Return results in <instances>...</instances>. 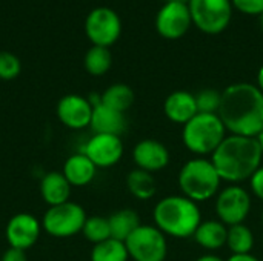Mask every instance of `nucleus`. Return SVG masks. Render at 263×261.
<instances>
[{
	"instance_id": "nucleus-5",
	"label": "nucleus",
	"mask_w": 263,
	"mask_h": 261,
	"mask_svg": "<svg viewBox=\"0 0 263 261\" xmlns=\"http://www.w3.org/2000/svg\"><path fill=\"white\" fill-rule=\"evenodd\" d=\"M222 178L211 160L203 157L188 160L179 172V186L183 195L196 203L213 198L220 188Z\"/></svg>"
},
{
	"instance_id": "nucleus-21",
	"label": "nucleus",
	"mask_w": 263,
	"mask_h": 261,
	"mask_svg": "<svg viewBox=\"0 0 263 261\" xmlns=\"http://www.w3.org/2000/svg\"><path fill=\"white\" fill-rule=\"evenodd\" d=\"M108 222H109V229H111V238H116L123 243L142 225L139 214L133 209L116 211L114 214L108 217Z\"/></svg>"
},
{
	"instance_id": "nucleus-16",
	"label": "nucleus",
	"mask_w": 263,
	"mask_h": 261,
	"mask_svg": "<svg viewBox=\"0 0 263 261\" xmlns=\"http://www.w3.org/2000/svg\"><path fill=\"white\" fill-rule=\"evenodd\" d=\"M89 128L94 134H108L120 137L128 128V120L125 117V112H119L100 103L92 108Z\"/></svg>"
},
{
	"instance_id": "nucleus-10",
	"label": "nucleus",
	"mask_w": 263,
	"mask_h": 261,
	"mask_svg": "<svg viewBox=\"0 0 263 261\" xmlns=\"http://www.w3.org/2000/svg\"><path fill=\"white\" fill-rule=\"evenodd\" d=\"M216 212L223 225H240L247 220V217L251 212V195L242 186H227L217 195Z\"/></svg>"
},
{
	"instance_id": "nucleus-24",
	"label": "nucleus",
	"mask_w": 263,
	"mask_h": 261,
	"mask_svg": "<svg viewBox=\"0 0 263 261\" xmlns=\"http://www.w3.org/2000/svg\"><path fill=\"white\" fill-rule=\"evenodd\" d=\"M83 65H85V69L91 75L99 77V75L106 74L112 65V55H111L109 48L92 45L85 54Z\"/></svg>"
},
{
	"instance_id": "nucleus-27",
	"label": "nucleus",
	"mask_w": 263,
	"mask_h": 261,
	"mask_svg": "<svg viewBox=\"0 0 263 261\" xmlns=\"http://www.w3.org/2000/svg\"><path fill=\"white\" fill-rule=\"evenodd\" d=\"M82 234L92 245H99V243L111 238V229H109L108 218L106 217H100V215L88 217L85 225H83Z\"/></svg>"
},
{
	"instance_id": "nucleus-30",
	"label": "nucleus",
	"mask_w": 263,
	"mask_h": 261,
	"mask_svg": "<svg viewBox=\"0 0 263 261\" xmlns=\"http://www.w3.org/2000/svg\"><path fill=\"white\" fill-rule=\"evenodd\" d=\"M233 5L247 14H262L263 0H231Z\"/></svg>"
},
{
	"instance_id": "nucleus-23",
	"label": "nucleus",
	"mask_w": 263,
	"mask_h": 261,
	"mask_svg": "<svg viewBox=\"0 0 263 261\" xmlns=\"http://www.w3.org/2000/svg\"><path fill=\"white\" fill-rule=\"evenodd\" d=\"M102 103L119 112H125L134 103V91L125 83H114L103 91Z\"/></svg>"
},
{
	"instance_id": "nucleus-19",
	"label": "nucleus",
	"mask_w": 263,
	"mask_h": 261,
	"mask_svg": "<svg viewBox=\"0 0 263 261\" xmlns=\"http://www.w3.org/2000/svg\"><path fill=\"white\" fill-rule=\"evenodd\" d=\"M62 172L71 186L80 188L89 185L94 180L97 174V166L83 152H79L66 158Z\"/></svg>"
},
{
	"instance_id": "nucleus-12",
	"label": "nucleus",
	"mask_w": 263,
	"mask_h": 261,
	"mask_svg": "<svg viewBox=\"0 0 263 261\" xmlns=\"http://www.w3.org/2000/svg\"><path fill=\"white\" fill-rule=\"evenodd\" d=\"M42 229V222H39L32 214L20 212L8 222L5 237L11 248L26 251L39 242Z\"/></svg>"
},
{
	"instance_id": "nucleus-1",
	"label": "nucleus",
	"mask_w": 263,
	"mask_h": 261,
	"mask_svg": "<svg viewBox=\"0 0 263 261\" xmlns=\"http://www.w3.org/2000/svg\"><path fill=\"white\" fill-rule=\"evenodd\" d=\"M217 114L231 134L257 137L263 129V92L245 82L230 85L222 92Z\"/></svg>"
},
{
	"instance_id": "nucleus-31",
	"label": "nucleus",
	"mask_w": 263,
	"mask_h": 261,
	"mask_svg": "<svg viewBox=\"0 0 263 261\" xmlns=\"http://www.w3.org/2000/svg\"><path fill=\"white\" fill-rule=\"evenodd\" d=\"M250 183H251V191L253 194L263 202V166H260L254 174L253 177L250 178Z\"/></svg>"
},
{
	"instance_id": "nucleus-34",
	"label": "nucleus",
	"mask_w": 263,
	"mask_h": 261,
	"mask_svg": "<svg viewBox=\"0 0 263 261\" xmlns=\"http://www.w3.org/2000/svg\"><path fill=\"white\" fill-rule=\"evenodd\" d=\"M196 261H225L222 260L219 255H214V254H205V255H200Z\"/></svg>"
},
{
	"instance_id": "nucleus-22",
	"label": "nucleus",
	"mask_w": 263,
	"mask_h": 261,
	"mask_svg": "<svg viewBox=\"0 0 263 261\" xmlns=\"http://www.w3.org/2000/svg\"><path fill=\"white\" fill-rule=\"evenodd\" d=\"M126 188L139 200H149L157 192V183L151 172L136 168L126 177Z\"/></svg>"
},
{
	"instance_id": "nucleus-13",
	"label": "nucleus",
	"mask_w": 263,
	"mask_h": 261,
	"mask_svg": "<svg viewBox=\"0 0 263 261\" xmlns=\"http://www.w3.org/2000/svg\"><path fill=\"white\" fill-rule=\"evenodd\" d=\"M83 154L97 168L116 166L123 155V143L117 135L94 134L85 145Z\"/></svg>"
},
{
	"instance_id": "nucleus-35",
	"label": "nucleus",
	"mask_w": 263,
	"mask_h": 261,
	"mask_svg": "<svg viewBox=\"0 0 263 261\" xmlns=\"http://www.w3.org/2000/svg\"><path fill=\"white\" fill-rule=\"evenodd\" d=\"M257 88L263 92V66L259 69V72H257Z\"/></svg>"
},
{
	"instance_id": "nucleus-33",
	"label": "nucleus",
	"mask_w": 263,
	"mask_h": 261,
	"mask_svg": "<svg viewBox=\"0 0 263 261\" xmlns=\"http://www.w3.org/2000/svg\"><path fill=\"white\" fill-rule=\"evenodd\" d=\"M227 261H260L253 254H233Z\"/></svg>"
},
{
	"instance_id": "nucleus-2",
	"label": "nucleus",
	"mask_w": 263,
	"mask_h": 261,
	"mask_svg": "<svg viewBox=\"0 0 263 261\" xmlns=\"http://www.w3.org/2000/svg\"><path fill=\"white\" fill-rule=\"evenodd\" d=\"M263 152L256 137L227 135L220 146L213 152L211 162L222 182L240 183L250 180L262 166Z\"/></svg>"
},
{
	"instance_id": "nucleus-11",
	"label": "nucleus",
	"mask_w": 263,
	"mask_h": 261,
	"mask_svg": "<svg viewBox=\"0 0 263 261\" xmlns=\"http://www.w3.org/2000/svg\"><path fill=\"white\" fill-rule=\"evenodd\" d=\"M193 23L188 3L168 2L156 15L157 32L165 38H180L186 34Z\"/></svg>"
},
{
	"instance_id": "nucleus-14",
	"label": "nucleus",
	"mask_w": 263,
	"mask_h": 261,
	"mask_svg": "<svg viewBox=\"0 0 263 261\" xmlns=\"http://www.w3.org/2000/svg\"><path fill=\"white\" fill-rule=\"evenodd\" d=\"M57 117L69 129H83L91 123L92 106L86 97L68 94L57 103Z\"/></svg>"
},
{
	"instance_id": "nucleus-15",
	"label": "nucleus",
	"mask_w": 263,
	"mask_h": 261,
	"mask_svg": "<svg viewBox=\"0 0 263 261\" xmlns=\"http://www.w3.org/2000/svg\"><path fill=\"white\" fill-rule=\"evenodd\" d=\"M133 160L139 169L153 174L170 165V151L163 143L153 138H145L134 146Z\"/></svg>"
},
{
	"instance_id": "nucleus-36",
	"label": "nucleus",
	"mask_w": 263,
	"mask_h": 261,
	"mask_svg": "<svg viewBox=\"0 0 263 261\" xmlns=\"http://www.w3.org/2000/svg\"><path fill=\"white\" fill-rule=\"evenodd\" d=\"M256 138H257V142H259V145H260V149H262V152H263V129L259 132V134H257V137H256Z\"/></svg>"
},
{
	"instance_id": "nucleus-8",
	"label": "nucleus",
	"mask_w": 263,
	"mask_h": 261,
	"mask_svg": "<svg viewBox=\"0 0 263 261\" xmlns=\"http://www.w3.org/2000/svg\"><path fill=\"white\" fill-rule=\"evenodd\" d=\"M193 23L206 34L222 32L233 15L231 0H190Z\"/></svg>"
},
{
	"instance_id": "nucleus-6",
	"label": "nucleus",
	"mask_w": 263,
	"mask_h": 261,
	"mask_svg": "<svg viewBox=\"0 0 263 261\" xmlns=\"http://www.w3.org/2000/svg\"><path fill=\"white\" fill-rule=\"evenodd\" d=\"M86 218V212L80 205L66 202L59 206H51L45 212L42 228L54 238H69L82 232Z\"/></svg>"
},
{
	"instance_id": "nucleus-39",
	"label": "nucleus",
	"mask_w": 263,
	"mask_h": 261,
	"mask_svg": "<svg viewBox=\"0 0 263 261\" xmlns=\"http://www.w3.org/2000/svg\"><path fill=\"white\" fill-rule=\"evenodd\" d=\"M262 225H263V212H262Z\"/></svg>"
},
{
	"instance_id": "nucleus-3",
	"label": "nucleus",
	"mask_w": 263,
	"mask_h": 261,
	"mask_svg": "<svg viewBox=\"0 0 263 261\" xmlns=\"http://www.w3.org/2000/svg\"><path fill=\"white\" fill-rule=\"evenodd\" d=\"M156 228L174 238H190L202 223V214L196 202L185 195H170L162 198L154 211Z\"/></svg>"
},
{
	"instance_id": "nucleus-32",
	"label": "nucleus",
	"mask_w": 263,
	"mask_h": 261,
	"mask_svg": "<svg viewBox=\"0 0 263 261\" xmlns=\"http://www.w3.org/2000/svg\"><path fill=\"white\" fill-rule=\"evenodd\" d=\"M2 261H26V254L22 249L17 248H8L5 254L2 255Z\"/></svg>"
},
{
	"instance_id": "nucleus-7",
	"label": "nucleus",
	"mask_w": 263,
	"mask_h": 261,
	"mask_svg": "<svg viewBox=\"0 0 263 261\" xmlns=\"http://www.w3.org/2000/svg\"><path fill=\"white\" fill-rule=\"evenodd\" d=\"M134 261H165L168 255L166 235L151 225H140L125 242Z\"/></svg>"
},
{
	"instance_id": "nucleus-26",
	"label": "nucleus",
	"mask_w": 263,
	"mask_h": 261,
	"mask_svg": "<svg viewBox=\"0 0 263 261\" xmlns=\"http://www.w3.org/2000/svg\"><path fill=\"white\" fill-rule=\"evenodd\" d=\"M128 258L126 245L116 238H108L94 245L91 251V261H128Z\"/></svg>"
},
{
	"instance_id": "nucleus-28",
	"label": "nucleus",
	"mask_w": 263,
	"mask_h": 261,
	"mask_svg": "<svg viewBox=\"0 0 263 261\" xmlns=\"http://www.w3.org/2000/svg\"><path fill=\"white\" fill-rule=\"evenodd\" d=\"M220 102H222V92L211 88L202 89L200 92L196 94L197 111L202 114H217L220 109Z\"/></svg>"
},
{
	"instance_id": "nucleus-18",
	"label": "nucleus",
	"mask_w": 263,
	"mask_h": 261,
	"mask_svg": "<svg viewBox=\"0 0 263 261\" xmlns=\"http://www.w3.org/2000/svg\"><path fill=\"white\" fill-rule=\"evenodd\" d=\"M71 188L72 186L69 185L63 172H59V171H51L45 174L40 182L42 198L46 205H49V208L69 202Z\"/></svg>"
},
{
	"instance_id": "nucleus-25",
	"label": "nucleus",
	"mask_w": 263,
	"mask_h": 261,
	"mask_svg": "<svg viewBox=\"0 0 263 261\" xmlns=\"http://www.w3.org/2000/svg\"><path fill=\"white\" fill-rule=\"evenodd\" d=\"M227 246L233 254H251V249L254 246L253 231L243 223L228 226Z\"/></svg>"
},
{
	"instance_id": "nucleus-9",
	"label": "nucleus",
	"mask_w": 263,
	"mask_h": 261,
	"mask_svg": "<svg viewBox=\"0 0 263 261\" xmlns=\"http://www.w3.org/2000/svg\"><path fill=\"white\" fill-rule=\"evenodd\" d=\"M85 32L92 45L109 48L122 34V20L114 9L99 6L86 15Z\"/></svg>"
},
{
	"instance_id": "nucleus-4",
	"label": "nucleus",
	"mask_w": 263,
	"mask_h": 261,
	"mask_svg": "<svg viewBox=\"0 0 263 261\" xmlns=\"http://www.w3.org/2000/svg\"><path fill=\"white\" fill-rule=\"evenodd\" d=\"M227 137V128L219 114L197 112L182 129L185 148L196 155H208L220 146Z\"/></svg>"
},
{
	"instance_id": "nucleus-17",
	"label": "nucleus",
	"mask_w": 263,
	"mask_h": 261,
	"mask_svg": "<svg viewBox=\"0 0 263 261\" xmlns=\"http://www.w3.org/2000/svg\"><path fill=\"white\" fill-rule=\"evenodd\" d=\"M163 111L168 120L177 125H186L199 111L196 103V95L188 91H174L171 92L165 103Z\"/></svg>"
},
{
	"instance_id": "nucleus-29",
	"label": "nucleus",
	"mask_w": 263,
	"mask_h": 261,
	"mask_svg": "<svg viewBox=\"0 0 263 261\" xmlns=\"http://www.w3.org/2000/svg\"><path fill=\"white\" fill-rule=\"evenodd\" d=\"M22 71V63L17 55L8 51H0V78L14 80Z\"/></svg>"
},
{
	"instance_id": "nucleus-37",
	"label": "nucleus",
	"mask_w": 263,
	"mask_h": 261,
	"mask_svg": "<svg viewBox=\"0 0 263 261\" xmlns=\"http://www.w3.org/2000/svg\"><path fill=\"white\" fill-rule=\"evenodd\" d=\"M168 2H180V3H188L190 0H165V3H168Z\"/></svg>"
},
{
	"instance_id": "nucleus-38",
	"label": "nucleus",
	"mask_w": 263,
	"mask_h": 261,
	"mask_svg": "<svg viewBox=\"0 0 263 261\" xmlns=\"http://www.w3.org/2000/svg\"><path fill=\"white\" fill-rule=\"evenodd\" d=\"M260 22H262V26H263V12L260 14Z\"/></svg>"
},
{
	"instance_id": "nucleus-20",
	"label": "nucleus",
	"mask_w": 263,
	"mask_h": 261,
	"mask_svg": "<svg viewBox=\"0 0 263 261\" xmlns=\"http://www.w3.org/2000/svg\"><path fill=\"white\" fill-rule=\"evenodd\" d=\"M194 240L206 251H219L227 245L228 226L220 220H206L199 225L194 232Z\"/></svg>"
}]
</instances>
